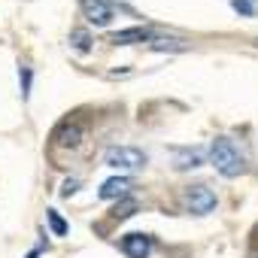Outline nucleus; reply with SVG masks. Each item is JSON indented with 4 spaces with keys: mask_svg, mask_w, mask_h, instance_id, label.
I'll return each mask as SVG.
<instances>
[{
    "mask_svg": "<svg viewBox=\"0 0 258 258\" xmlns=\"http://www.w3.org/2000/svg\"><path fill=\"white\" fill-rule=\"evenodd\" d=\"M46 219H49V225H52V231H55L58 237H64V234H67V222L58 216V210H46Z\"/></svg>",
    "mask_w": 258,
    "mask_h": 258,
    "instance_id": "13",
    "label": "nucleus"
},
{
    "mask_svg": "<svg viewBox=\"0 0 258 258\" xmlns=\"http://www.w3.org/2000/svg\"><path fill=\"white\" fill-rule=\"evenodd\" d=\"M210 161H213V167H216L222 176H228V179H234V176L243 173V158H240V152L234 149V143H231L228 137H216V140H213V146H210Z\"/></svg>",
    "mask_w": 258,
    "mask_h": 258,
    "instance_id": "1",
    "label": "nucleus"
},
{
    "mask_svg": "<svg viewBox=\"0 0 258 258\" xmlns=\"http://www.w3.org/2000/svg\"><path fill=\"white\" fill-rule=\"evenodd\" d=\"M204 149L201 146H185V149H173V167L176 170H191V167H201L204 164Z\"/></svg>",
    "mask_w": 258,
    "mask_h": 258,
    "instance_id": "8",
    "label": "nucleus"
},
{
    "mask_svg": "<svg viewBox=\"0 0 258 258\" xmlns=\"http://www.w3.org/2000/svg\"><path fill=\"white\" fill-rule=\"evenodd\" d=\"M155 249V240L149 234H124L121 237V252L127 258H149Z\"/></svg>",
    "mask_w": 258,
    "mask_h": 258,
    "instance_id": "5",
    "label": "nucleus"
},
{
    "mask_svg": "<svg viewBox=\"0 0 258 258\" xmlns=\"http://www.w3.org/2000/svg\"><path fill=\"white\" fill-rule=\"evenodd\" d=\"M182 204H185L188 213L207 216V213L216 207V195H213V188H207L204 182H198V185H188V188L182 191Z\"/></svg>",
    "mask_w": 258,
    "mask_h": 258,
    "instance_id": "2",
    "label": "nucleus"
},
{
    "mask_svg": "<svg viewBox=\"0 0 258 258\" xmlns=\"http://www.w3.org/2000/svg\"><path fill=\"white\" fill-rule=\"evenodd\" d=\"M70 43H73L76 52H88V49H91V37H88L85 31H73V34H70Z\"/></svg>",
    "mask_w": 258,
    "mask_h": 258,
    "instance_id": "12",
    "label": "nucleus"
},
{
    "mask_svg": "<svg viewBox=\"0 0 258 258\" xmlns=\"http://www.w3.org/2000/svg\"><path fill=\"white\" fill-rule=\"evenodd\" d=\"M137 213V201L134 198H121L112 210V219H127V216H134Z\"/></svg>",
    "mask_w": 258,
    "mask_h": 258,
    "instance_id": "10",
    "label": "nucleus"
},
{
    "mask_svg": "<svg viewBox=\"0 0 258 258\" xmlns=\"http://www.w3.org/2000/svg\"><path fill=\"white\" fill-rule=\"evenodd\" d=\"M52 140H55L58 149H76V146L82 143V124H79V121H70V118L61 121V124L55 127Z\"/></svg>",
    "mask_w": 258,
    "mask_h": 258,
    "instance_id": "7",
    "label": "nucleus"
},
{
    "mask_svg": "<svg viewBox=\"0 0 258 258\" xmlns=\"http://www.w3.org/2000/svg\"><path fill=\"white\" fill-rule=\"evenodd\" d=\"M255 237H258V228H255Z\"/></svg>",
    "mask_w": 258,
    "mask_h": 258,
    "instance_id": "17",
    "label": "nucleus"
},
{
    "mask_svg": "<svg viewBox=\"0 0 258 258\" xmlns=\"http://www.w3.org/2000/svg\"><path fill=\"white\" fill-rule=\"evenodd\" d=\"M231 10L240 13V16H246V19H252L258 13V0H231Z\"/></svg>",
    "mask_w": 258,
    "mask_h": 258,
    "instance_id": "11",
    "label": "nucleus"
},
{
    "mask_svg": "<svg viewBox=\"0 0 258 258\" xmlns=\"http://www.w3.org/2000/svg\"><path fill=\"white\" fill-rule=\"evenodd\" d=\"M76 188H79V179H67V182H64V188H61V198H70Z\"/></svg>",
    "mask_w": 258,
    "mask_h": 258,
    "instance_id": "15",
    "label": "nucleus"
},
{
    "mask_svg": "<svg viewBox=\"0 0 258 258\" xmlns=\"http://www.w3.org/2000/svg\"><path fill=\"white\" fill-rule=\"evenodd\" d=\"M103 161H106L109 167L137 170V167H143V164H146V155H143L140 149H134V146H112V149H106Z\"/></svg>",
    "mask_w": 258,
    "mask_h": 258,
    "instance_id": "3",
    "label": "nucleus"
},
{
    "mask_svg": "<svg viewBox=\"0 0 258 258\" xmlns=\"http://www.w3.org/2000/svg\"><path fill=\"white\" fill-rule=\"evenodd\" d=\"M19 76H22V94L28 97V94H31V67H28V64H22Z\"/></svg>",
    "mask_w": 258,
    "mask_h": 258,
    "instance_id": "14",
    "label": "nucleus"
},
{
    "mask_svg": "<svg viewBox=\"0 0 258 258\" xmlns=\"http://www.w3.org/2000/svg\"><path fill=\"white\" fill-rule=\"evenodd\" d=\"M127 188H131V179L127 176H112L100 185V198L112 201V198H127Z\"/></svg>",
    "mask_w": 258,
    "mask_h": 258,
    "instance_id": "9",
    "label": "nucleus"
},
{
    "mask_svg": "<svg viewBox=\"0 0 258 258\" xmlns=\"http://www.w3.org/2000/svg\"><path fill=\"white\" fill-rule=\"evenodd\" d=\"M37 255H40V249H34V252H31V255H28V258H37Z\"/></svg>",
    "mask_w": 258,
    "mask_h": 258,
    "instance_id": "16",
    "label": "nucleus"
},
{
    "mask_svg": "<svg viewBox=\"0 0 258 258\" xmlns=\"http://www.w3.org/2000/svg\"><path fill=\"white\" fill-rule=\"evenodd\" d=\"M82 10H85L88 22L94 28H106L115 19V7L109 4V0H82Z\"/></svg>",
    "mask_w": 258,
    "mask_h": 258,
    "instance_id": "4",
    "label": "nucleus"
},
{
    "mask_svg": "<svg viewBox=\"0 0 258 258\" xmlns=\"http://www.w3.org/2000/svg\"><path fill=\"white\" fill-rule=\"evenodd\" d=\"M161 34L155 28H127V31H115L109 34L112 46H131V43H155Z\"/></svg>",
    "mask_w": 258,
    "mask_h": 258,
    "instance_id": "6",
    "label": "nucleus"
}]
</instances>
